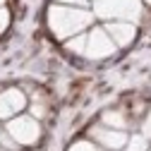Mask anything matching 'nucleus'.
Instances as JSON below:
<instances>
[{"label":"nucleus","mask_w":151,"mask_h":151,"mask_svg":"<svg viewBox=\"0 0 151 151\" xmlns=\"http://www.w3.org/2000/svg\"><path fill=\"white\" fill-rule=\"evenodd\" d=\"M65 48L72 50V53H77V55H84V48H86V34H77V36H72V39L65 41Z\"/></svg>","instance_id":"1a4fd4ad"},{"label":"nucleus","mask_w":151,"mask_h":151,"mask_svg":"<svg viewBox=\"0 0 151 151\" xmlns=\"http://www.w3.org/2000/svg\"><path fill=\"white\" fill-rule=\"evenodd\" d=\"M7 24H10V12L5 7H0V34L7 29Z\"/></svg>","instance_id":"ddd939ff"},{"label":"nucleus","mask_w":151,"mask_h":151,"mask_svg":"<svg viewBox=\"0 0 151 151\" xmlns=\"http://www.w3.org/2000/svg\"><path fill=\"white\" fill-rule=\"evenodd\" d=\"M3 5H5V0H0V7H3Z\"/></svg>","instance_id":"f3484780"},{"label":"nucleus","mask_w":151,"mask_h":151,"mask_svg":"<svg viewBox=\"0 0 151 151\" xmlns=\"http://www.w3.org/2000/svg\"><path fill=\"white\" fill-rule=\"evenodd\" d=\"M101 120H103L106 127H113V129H125L127 127V118H125L122 110H106Z\"/></svg>","instance_id":"6e6552de"},{"label":"nucleus","mask_w":151,"mask_h":151,"mask_svg":"<svg viewBox=\"0 0 151 151\" xmlns=\"http://www.w3.org/2000/svg\"><path fill=\"white\" fill-rule=\"evenodd\" d=\"M93 22V14L84 7H72V5H53L48 10V27L55 39L67 41L72 36L82 34Z\"/></svg>","instance_id":"f257e3e1"},{"label":"nucleus","mask_w":151,"mask_h":151,"mask_svg":"<svg viewBox=\"0 0 151 151\" xmlns=\"http://www.w3.org/2000/svg\"><path fill=\"white\" fill-rule=\"evenodd\" d=\"M7 134L17 142V144H36L41 137V127H39V120L34 115H14L10 118L7 122Z\"/></svg>","instance_id":"7ed1b4c3"},{"label":"nucleus","mask_w":151,"mask_h":151,"mask_svg":"<svg viewBox=\"0 0 151 151\" xmlns=\"http://www.w3.org/2000/svg\"><path fill=\"white\" fill-rule=\"evenodd\" d=\"M106 31L108 36L113 39V43L115 46H129L132 41H134V36H137V27L134 22H125V19H113L106 24Z\"/></svg>","instance_id":"0eeeda50"},{"label":"nucleus","mask_w":151,"mask_h":151,"mask_svg":"<svg viewBox=\"0 0 151 151\" xmlns=\"http://www.w3.org/2000/svg\"><path fill=\"white\" fill-rule=\"evenodd\" d=\"M91 137L93 142H96L99 146H106L110 151H120L125 149L127 144V134H125V129H113V127H93L91 129Z\"/></svg>","instance_id":"39448f33"},{"label":"nucleus","mask_w":151,"mask_h":151,"mask_svg":"<svg viewBox=\"0 0 151 151\" xmlns=\"http://www.w3.org/2000/svg\"><path fill=\"white\" fill-rule=\"evenodd\" d=\"M93 14L110 22H137L142 17V0H93Z\"/></svg>","instance_id":"f03ea898"},{"label":"nucleus","mask_w":151,"mask_h":151,"mask_svg":"<svg viewBox=\"0 0 151 151\" xmlns=\"http://www.w3.org/2000/svg\"><path fill=\"white\" fill-rule=\"evenodd\" d=\"M115 43H113V39L108 36V31L106 29H101V27H96V29H91L89 34H86V48H84V55L89 60H103V58H108V55H113L115 53Z\"/></svg>","instance_id":"20e7f679"},{"label":"nucleus","mask_w":151,"mask_h":151,"mask_svg":"<svg viewBox=\"0 0 151 151\" xmlns=\"http://www.w3.org/2000/svg\"><path fill=\"white\" fill-rule=\"evenodd\" d=\"M142 134H144L146 139H151V110H149V115H146V120L142 122Z\"/></svg>","instance_id":"4468645a"},{"label":"nucleus","mask_w":151,"mask_h":151,"mask_svg":"<svg viewBox=\"0 0 151 151\" xmlns=\"http://www.w3.org/2000/svg\"><path fill=\"white\" fill-rule=\"evenodd\" d=\"M70 151H99L96 144H91V142H77V144H72Z\"/></svg>","instance_id":"f8f14e48"},{"label":"nucleus","mask_w":151,"mask_h":151,"mask_svg":"<svg viewBox=\"0 0 151 151\" xmlns=\"http://www.w3.org/2000/svg\"><path fill=\"white\" fill-rule=\"evenodd\" d=\"M125 151H149V139L144 134H134V137H127Z\"/></svg>","instance_id":"9d476101"},{"label":"nucleus","mask_w":151,"mask_h":151,"mask_svg":"<svg viewBox=\"0 0 151 151\" xmlns=\"http://www.w3.org/2000/svg\"><path fill=\"white\" fill-rule=\"evenodd\" d=\"M149 151H151V149H149Z\"/></svg>","instance_id":"6ab92c4d"},{"label":"nucleus","mask_w":151,"mask_h":151,"mask_svg":"<svg viewBox=\"0 0 151 151\" xmlns=\"http://www.w3.org/2000/svg\"><path fill=\"white\" fill-rule=\"evenodd\" d=\"M24 108H27V96L19 89H7V91L0 93V118L3 120L19 115Z\"/></svg>","instance_id":"423d86ee"},{"label":"nucleus","mask_w":151,"mask_h":151,"mask_svg":"<svg viewBox=\"0 0 151 151\" xmlns=\"http://www.w3.org/2000/svg\"><path fill=\"white\" fill-rule=\"evenodd\" d=\"M58 5H72V7H84L86 0H55Z\"/></svg>","instance_id":"2eb2a0df"},{"label":"nucleus","mask_w":151,"mask_h":151,"mask_svg":"<svg viewBox=\"0 0 151 151\" xmlns=\"http://www.w3.org/2000/svg\"><path fill=\"white\" fill-rule=\"evenodd\" d=\"M0 151H7V149H3V146H0Z\"/></svg>","instance_id":"a211bd4d"},{"label":"nucleus","mask_w":151,"mask_h":151,"mask_svg":"<svg viewBox=\"0 0 151 151\" xmlns=\"http://www.w3.org/2000/svg\"><path fill=\"white\" fill-rule=\"evenodd\" d=\"M0 146L7 149V151H17V149H19V144H17V142L7 134V132H5V134H0Z\"/></svg>","instance_id":"9b49d317"},{"label":"nucleus","mask_w":151,"mask_h":151,"mask_svg":"<svg viewBox=\"0 0 151 151\" xmlns=\"http://www.w3.org/2000/svg\"><path fill=\"white\" fill-rule=\"evenodd\" d=\"M142 3H146V5H151V0H142Z\"/></svg>","instance_id":"dca6fc26"}]
</instances>
